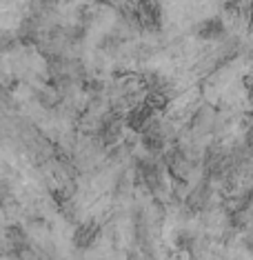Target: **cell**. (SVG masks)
Returning a JSON list of instances; mask_svg holds the SVG:
<instances>
[{"label": "cell", "mask_w": 253, "mask_h": 260, "mask_svg": "<svg viewBox=\"0 0 253 260\" xmlns=\"http://www.w3.org/2000/svg\"><path fill=\"white\" fill-rule=\"evenodd\" d=\"M98 232H100V227L96 222H82L80 227L76 229V234H74L76 247H78V249H87V247L98 238Z\"/></svg>", "instance_id": "cell-1"}]
</instances>
